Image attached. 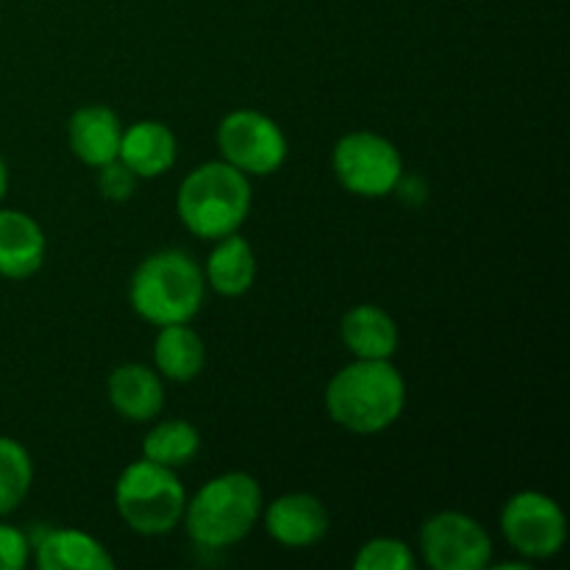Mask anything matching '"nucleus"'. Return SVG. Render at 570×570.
<instances>
[{"mask_svg":"<svg viewBox=\"0 0 570 570\" xmlns=\"http://www.w3.org/2000/svg\"><path fill=\"white\" fill-rule=\"evenodd\" d=\"M421 554L432 570H484L493 562V540L476 518L445 510L421 527Z\"/></svg>","mask_w":570,"mask_h":570,"instance_id":"nucleus-9","label":"nucleus"},{"mask_svg":"<svg viewBox=\"0 0 570 570\" xmlns=\"http://www.w3.org/2000/svg\"><path fill=\"white\" fill-rule=\"evenodd\" d=\"M115 507L131 532L142 538H161L181 523L187 507V490L176 471L137 460L122 468L115 484Z\"/></svg>","mask_w":570,"mask_h":570,"instance_id":"nucleus-5","label":"nucleus"},{"mask_svg":"<svg viewBox=\"0 0 570 570\" xmlns=\"http://www.w3.org/2000/svg\"><path fill=\"white\" fill-rule=\"evenodd\" d=\"M356 570H412L415 554L399 538H373L360 546L354 557Z\"/></svg>","mask_w":570,"mask_h":570,"instance_id":"nucleus-21","label":"nucleus"},{"mask_svg":"<svg viewBox=\"0 0 570 570\" xmlns=\"http://www.w3.org/2000/svg\"><path fill=\"white\" fill-rule=\"evenodd\" d=\"M262 488L250 473L228 471L187 499L181 523L200 549H228L248 538L262 518Z\"/></svg>","mask_w":570,"mask_h":570,"instance_id":"nucleus-3","label":"nucleus"},{"mask_svg":"<svg viewBox=\"0 0 570 570\" xmlns=\"http://www.w3.org/2000/svg\"><path fill=\"white\" fill-rule=\"evenodd\" d=\"M45 250V232L31 215L0 209V276L11 282L31 278L42 267Z\"/></svg>","mask_w":570,"mask_h":570,"instance_id":"nucleus-14","label":"nucleus"},{"mask_svg":"<svg viewBox=\"0 0 570 570\" xmlns=\"http://www.w3.org/2000/svg\"><path fill=\"white\" fill-rule=\"evenodd\" d=\"M340 340L356 360H390L399 348V326L382 306L356 304L340 321Z\"/></svg>","mask_w":570,"mask_h":570,"instance_id":"nucleus-16","label":"nucleus"},{"mask_svg":"<svg viewBox=\"0 0 570 570\" xmlns=\"http://www.w3.org/2000/svg\"><path fill=\"white\" fill-rule=\"evenodd\" d=\"M178 142L170 126L161 120H139L122 128L117 159L137 178H159L176 165Z\"/></svg>","mask_w":570,"mask_h":570,"instance_id":"nucleus-15","label":"nucleus"},{"mask_svg":"<svg viewBox=\"0 0 570 570\" xmlns=\"http://www.w3.org/2000/svg\"><path fill=\"white\" fill-rule=\"evenodd\" d=\"M6 193H9V167H6L3 156H0V204H3Z\"/></svg>","mask_w":570,"mask_h":570,"instance_id":"nucleus-24","label":"nucleus"},{"mask_svg":"<svg viewBox=\"0 0 570 570\" xmlns=\"http://www.w3.org/2000/svg\"><path fill=\"white\" fill-rule=\"evenodd\" d=\"M501 532L527 562L554 560L568 543V518L551 495L521 490L501 510Z\"/></svg>","mask_w":570,"mask_h":570,"instance_id":"nucleus-7","label":"nucleus"},{"mask_svg":"<svg viewBox=\"0 0 570 570\" xmlns=\"http://www.w3.org/2000/svg\"><path fill=\"white\" fill-rule=\"evenodd\" d=\"M154 365L161 379L170 382H193L206 365V348L200 334L189 323H170L159 326L154 343Z\"/></svg>","mask_w":570,"mask_h":570,"instance_id":"nucleus-18","label":"nucleus"},{"mask_svg":"<svg viewBox=\"0 0 570 570\" xmlns=\"http://www.w3.org/2000/svg\"><path fill=\"white\" fill-rule=\"evenodd\" d=\"M332 167L340 187L360 198H387L404 176V159L387 137L376 131H351L337 139Z\"/></svg>","mask_w":570,"mask_h":570,"instance_id":"nucleus-6","label":"nucleus"},{"mask_svg":"<svg viewBox=\"0 0 570 570\" xmlns=\"http://www.w3.org/2000/svg\"><path fill=\"white\" fill-rule=\"evenodd\" d=\"M254 193L245 173L228 161H204L187 173L178 187L176 209L184 228L198 239H220L237 234L248 220Z\"/></svg>","mask_w":570,"mask_h":570,"instance_id":"nucleus-4","label":"nucleus"},{"mask_svg":"<svg viewBox=\"0 0 570 570\" xmlns=\"http://www.w3.org/2000/svg\"><path fill=\"white\" fill-rule=\"evenodd\" d=\"M206 298L204 267L178 248L145 256L128 282V301L137 317L150 326L189 323Z\"/></svg>","mask_w":570,"mask_h":570,"instance_id":"nucleus-2","label":"nucleus"},{"mask_svg":"<svg viewBox=\"0 0 570 570\" xmlns=\"http://www.w3.org/2000/svg\"><path fill=\"white\" fill-rule=\"evenodd\" d=\"M31 560L28 532L0 523V570H22Z\"/></svg>","mask_w":570,"mask_h":570,"instance_id":"nucleus-23","label":"nucleus"},{"mask_svg":"<svg viewBox=\"0 0 570 570\" xmlns=\"http://www.w3.org/2000/svg\"><path fill=\"white\" fill-rule=\"evenodd\" d=\"M265 532L284 549H309L328 532V512L312 493H287L262 507Z\"/></svg>","mask_w":570,"mask_h":570,"instance_id":"nucleus-10","label":"nucleus"},{"mask_svg":"<svg viewBox=\"0 0 570 570\" xmlns=\"http://www.w3.org/2000/svg\"><path fill=\"white\" fill-rule=\"evenodd\" d=\"M28 543L39 570H115L109 549L81 529H33Z\"/></svg>","mask_w":570,"mask_h":570,"instance_id":"nucleus-11","label":"nucleus"},{"mask_svg":"<svg viewBox=\"0 0 570 570\" xmlns=\"http://www.w3.org/2000/svg\"><path fill=\"white\" fill-rule=\"evenodd\" d=\"M137 181L139 178L134 176L131 170H128L126 165H122L120 159L109 161V165L98 167V189L104 198L109 200H128L134 195V189H137Z\"/></svg>","mask_w":570,"mask_h":570,"instance_id":"nucleus-22","label":"nucleus"},{"mask_svg":"<svg viewBox=\"0 0 570 570\" xmlns=\"http://www.w3.org/2000/svg\"><path fill=\"white\" fill-rule=\"evenodd\" d=\"M204 278L206 287H212L223 298H239L248 293L256 282V254L248 239L239 237V232L215 239Z\"/></svg>","mask_w":570,"mask_h":570,"instance_id":"nucleus-17","label":"nucleus"},{"mask_svg":"<svg viewBox=\"0 0 570 570\" xmlns=\"http://www.w3.org/2000/svg\"><path fill=\"white\" fill-rule=\"evenodd\" d=\"M33 482V460L22 443L0 438V518L26 501Z\"/></svg>","mask_w":570,"mask_h":570,"instance_id":"nucleus-20","label":"nucleus"},{"mask_svg":"<svg viewBox=\"0 0 570 570\" xmlns=\"http://www.w3.org/2000/svg\"><path fill=\"white\" fill-rule=\"evenodd\" d=\"M200 451V434L193 423L178 421H159L142 440V456L145 460L156 462L178 471V468L189 465Z\"/></svg>","mask_w":570,"mask_h":570,"instance_id":"nucleus-19","label":"nucleus"},{"mask_svg":"<svg viewBox=\"0 0 570 570\" xmlns=\"http://www.w3.org/2000/svg\"><path fill=\"white\" fill-rule=\"evenodd\" d=\"M406 406V382L390 360H356L326 384V412L351 434H379Z\"/></svg>","mask_w":570,"mask_h":570,"instance_id":"nucleus-1","label":"nucleus"},{"mask_svg":"<svg viewBox=\"0 0 570 570\" xmlns=\"http://www.w3.org/2000/svg\"><path fill=\"white\" fill-rule=\"evenodd\" d=\"M122 139V122L115 109L104 104H89L72 111L67 122V142L76 159L89 167H104L117 159Z\"/></svg>","mask_w":570,"mask_h":570,"instance_id":"nucleus-12","label":"nucleus"},{"mask_svg":"<svg viewBox=\"0 0 570 570\" xmlns=\"http://www.w3.org/2000/svg\"><path fill=\"white\" fill-rule=\"evenodd\" d=\"M223 161L245 176H273L287 161V137L265 111L234 109L217 126Z\"/></svg>","mask_w":570,"mask_h":570,"instance_id":"nucleus-8","label":"nucleus"},{"mask_svg":"<svg viewBox=\"0 0 570 570\" xmlns=\"http://www.w3.org/2000/svg\"><path fill=\"white\" fill-rule=\"evenodd\" d=\"M109 401L115 412L126 421L148 423L156 421L165 410V382L159 373L139 362H126L111 371L109 384Z\"/></svg>","mask_w":570,"mask_h":570,"instance_id":"nucleus-13","label":"nucleus"}]
</instances>
